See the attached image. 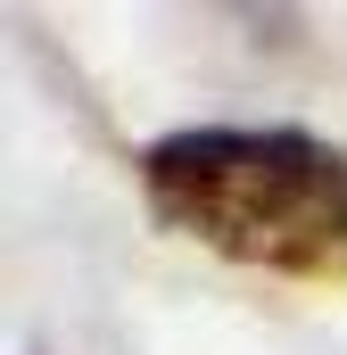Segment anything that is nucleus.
<instances>
[{"label":"nucleus","instance_id":"nucleus-1","mask_svg":"<svg viewBox=\"0 0 347 355\" xmlns=\"http://www.w3.org/2000/svg\"><path fill=\"white\" fill-rule=\"evenodd\" d=\"M141 190L174 232L257 272L347 265V157L298 124H182L141 149Z\"/></svg>","mask_w":347,"mask_h":355}]
</instances>
